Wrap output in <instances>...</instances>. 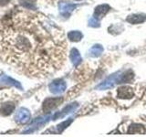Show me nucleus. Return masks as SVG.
Here are the masks:
<instances>
[{
    "mask_svg": "<svg viewBox=\"0 0 146 137\" xmlns=\"http://www.w3.org/2000/svg\"><path fill=\"white\" fill-rule=\"evenodd\" d=\"M65 35L48 17L14 8L0 17V61L30 78H46L64 66Z\"/></svg>",
    "mask_w": 146,
    "mask_h": 137,
    "instance_id": "f257e3e1",
    "label": "nucleus"
},
{
    "mask_svg": "<svg viewBox=\"0 0 146 137\" xmlns=\"http://www.w3.org/2000/svg\"><path fill=\"white\" fill-rule=\"evenodd\" d=\"M66 83L65 81L62 80H56L52 81L51 83L49 84L48 88L49 90L51 91L54 94H58V93H62L63 91H65L66 90Z\"/></svg>",
    "mask_w": 146,
    "mask_h": 137,
    "instance_id": "f03ea898",
    "label": "nucleus"
},
{
    "mask_svg": "<svg viewBox=\"0 0 146 137\" xmlns=\"http://www.w3.org/2000/svg\"><path fill=\"white\" fill-rule=\"evenodd\" d=\"M118 97L122 100H128V99H131L134 95V91L133 89L131 88L130 86H121L118 89L117 91Z\"/></svg>",
    "mask_w": 146,
    "mask_h": 137,
    "instance_id": "7ed1b4c3",
    "label": "nucleus"
},
{
    "mask_svg": "<svg viewBox=\"0 0 146 137\" xmlns=\"http://www.w3.org/2000/svg\"><path fill=\"white\" fill-rule=\"evenodd\" d=\"M62 98H49L47 99L43 103V111L44 112H49L56 108L58 104L62 102Z\"/></svg>",
    "mask_w": 146,
    "mask_h": 137,
    "instance_id": "20e7f679",
    "label": "nucleus"
},
{
    "mask_svg": "<svg viewBox=\"0 0 146 137\" xmlns=\"http://www.w3.org/2000/svg\"><path fill=\"white\" fill-rule=\"evenodd\" d=\"M118 74L119 73H116V74L110 76L108 79H106L103 82H102V83L97 86V89L98 90H107V89L111 88V87L117 82V79L119 76Z\"/></svg>",
    "mask_w": 146,
    "mask_h": 137,
    "instance_id": "39448f33",
    "label": "nucleus"
},
{
    "mask_svg": "<svg viewBox=\"0 0 146 137\" xmlns=\"http://www.w3.org/2000/svg\"><path fill=\"white\" fill-rule=\"evenodd\" d=\"M110 6L109 5H100V6L96 7L95 10H94V17L97 18V19H102V18L106 15L110 10Z\"/></svg>",
    "mask_w": 146,
    "mask_h": 137,
    "instance_id": "423d86ee",
    "label": "nucleus"
},
{
    "mask_svg": "<svg viewBox=\"0 0 146 137\" xmlns=\"http://www.w3.org/2000/svg\"><path fill=\"white\" fill-rule=\"evenodd\" d=\"M30 118V113L27 109H20L16 114V121L18 122H27Z\"/></svg>",
    "mask_w": 146,
    "mask_h": 137,
    "instance_id": "0eeeda50",
    "label": "nucleus"
},
{
    "mask_svg": "<svg viewBox=\"0 0 146 137\" xmlns=\"http://www.w3.org/2000/svg\"><path fill=\"white\" fill-rule=\"evenodd\" d=\"M126 20L131 24H141V23L146 21V15L145 14H134V15L128 17Z\"/></svg>",
    "mask_w": 146,
    "mask_h": 137,
    "instance_id": "6e6552de",
    "label": "nucleus"
},
{
    "mask_svg": "<svg viewBox=\"0 0 146 137\" xmlns=\"http://www.w3.org/2000/svg\"><path fill=\"white\" fill-rule=\"evenodd\" d=\"M77 7L76 5H72V4H68L65 2H61L58 4V8H59V11L61 12V14L63 15H68L71 11H73L74 9Z\"/></svg>",
    "mask_w": 146,
    "mask_h": 137,
    "instance_id": "1a4fd4ad",
    "label": "nucleus"
},
{
    "mask_svg": "<svg viewBox=\"0 0 146 137\" xmlns=\"http://www.w3.org/2000/svg\"><path fill=\"white\" fill-rule=\"evenodd\" d=\"M70 61H71L72 64L74 66L80 65V64L81 63V61H82L80 54L79 50H78L77 49H71V51L70 53Z\"/></svg>",
    "mask_w": 146,
    "mask_h": 137,
    "instance_id": "9d476101",
    "label": "nucleus"
},
{
    "mask_svg": "<svg viewBox=\"0 0 146 137\" xmlns=\"http://www.w3.org/2000/svg\"><path fill=\"white\" fill-rule=\"evenodd\" d=\"M77 107H78V103H72L70 105H68V106L64 108L60 112L57 113L56 115L53 117V120H57L58 117H64L65 115H67V114L70 113L71 112L74 111V110H76Z\"/></svg>",
    "mask_w": 146,
    "mask_h": 137,
    "instance_id": "9b49d317",
    "label": "nucleus"
},
{
    "mask_svg": "<svg viewBox=\"0 0 146 137\" xmlns=\"http://www.w3.org/2000/svg\"><path fill=\"white\" fill-rule=\"evenodd\" d=\"M133 72L131 70H128L123 74H121L118 76V79H117V83H122V82H128V81H131L133 78Z\"/></svg>",
    "mask_w": 146,
    "mask_h": 137,
    "instance_id": "f8f14e48",
    "label": "nucleus"
},
{
    "mask_svg": "<svg viewBox=\"0 0 146 137\" xmlns=\"http://www.w3.org/2000/svg\"><path fill=\"white\" fill-rule=\"evenodd\" d=\"M102 52H103L102 46L100 44H96L90 49V56L92 58H97V57H100Z\"/></svg>",
    "mask_w": 146,
    "mask_h": 137,
    "instance_id": "ddd939ff",
    "label": "nucleus"
},
{
    "mask_svg": "<svg viewBox=\"0 0 146 137\" xmlns=\"http://www.w3.org/2000/svg\"><path fill=\"white\" fill-rule=\"evenodd\" d=\"M128 134H144L145 129L143 125L140 124H132L129 127L127 131Z\"/></svg>",
    "mask_w": 146,
    "mask_h": 137,
    "instance_id": "4468645a",
    "label": "nucleus"
},
{
    "mask_svg": "<svg viewBox=\"0 0 146 137\" xmlns=\"http://www.w3.org/2000/svg\"><path fill=\"white\" fill-rule=\"evenodd\" d=\"M82 37H83V35L80 31H70L68 33V39L70 41H73V42H78V41L81 40Z\"/></svg>",
    "mask_w": 146,
    "mask_h": 137,
    "instance_id": "2eb2a0df",
    "label": "nucleus"
},
{
    "mask_svg": "<svg viewBox=\"0 0 146 137\" xmlns=\"http://www.w3.org/2000/svg\"><path fill=\"white\" fill-rule=\"evenodd\" d=\"M15 109V106H14L13 104L9 103V104H3L2 107L0 108V112L5 114V115H7V114H10L13 110Z\"/></svg>",
    "mask_w": 146,
    "mask_h": 137,
    "instance_id": "dca6fc26",
    "label": "nucleus"
},
{
    "mask_svg": "<svg viewBox=\"0 0 146 137\" xmlns=\"http://www.w3.org/2000/svg\"><path fill=\"white\" fill-rule=\"evenodd\" d=\"M72 122V120L70 119V120H68V121H66V122H62L61 124H59V125H58V132H61L65 128H67L68 125L70 124V123Z\"/></svg>",
    "mask_w": 146,
    "mask_h": 137,
    "instance_id": "f3484780",
    "label": "nucleus"
},
{
    "mask_svg": "<svg viewBox=\"0 0 146 137\" xmlns=\"http://www.w3.org/2000/svg\"><path fill=\"white\" fill-rule=\"evenodd\" d=\"M89 26L92 27H100V22L97 18H95L94 17L90 18L89 20Z\"/></svg>",
    "mask_w": 146,
    "mask_h": 137,
    "instance_id": "a211bd4d",
    "label": "nucleus"
},
{
    "mask_svg": "<svg viewBox=\"0 0 146 137\" xmlns=\"http://www.w3.org/2000/svg\"><path fill=\"white\" fill-rule=\"evenodd\" d=\"M10 0H0V7H4V6H7V5L9 3Z\"/></svg>",
    "mask_w": 146,
    "mask_h": 137,
    "instance_id": "6ab92c4d",
    "label": "nucleus"
},
{
    "mask_svg": "<svg viewBox=\"0 0 146 137\" xmlns=\"http://www.w3.org/2000/svg\"><path fill=\"white\" fill-rule=\"evenodd\" d=\"M76 1H79V0H76Z\"/></svg>",
    "mask_w": 146,
    "mask_h": 137,
    "instance_id": "aec40b11",
    "label": "nucleus"
}]
</instances>
